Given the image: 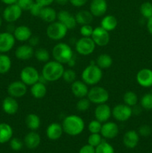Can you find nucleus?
Wrapping results in <instances>:
<instances>
[{
	"instance_id": "10",
	"label": "nucleus",
	"mask_w": 152,
	"mask_h": 153,
	"mask_svg": "<svg viewBox=\"0 0 152 153\" xmlns=\"http://www.w3.org/2000/svg\"><path fill=\"white\" fill-rule=\"evenodd\" d=\"M23 10L19 7L16 3L9 4L4 8L2 13V17L6 22L12 23L17 21L21 17Z\"/></svg>"
},
{
	"instance_id": "11",
	"label": "nucleus",
	"mask_w": 152,
	"mask_h": 153,
	"mask_svg": "<svg viewBox=\"0 0 152 153\" xmlns=\"http://www.w3.org/2000/svg\"><path fill=\"white\" fill-rule=\"evenodd\" d=\"M91 38L92 39L96 46L104 47L107 46L110 42V36L109 31H106L101 26H98L93 29Z\"/></svg>"
},
{
	"instance_id": "49",
	"label": "nucleus",
	"mask_w": 152,
	"mask_h": 153,
	"mask_svg": "<svg viewBox=\"0 0 152 153\" xmlns=\"http://www.w3.org/2000/svg\"><path fill=\"white\" fill-rule=\"evenodd\" d=\"M88 0H69V2L74 7H80L84 6L87 3Z\"/></svg>"
},
{
	"instance_id": "13",
	"label": "nucleus",
	"mask_w": 152,
	"mask_h": 153,
	"mask_svg": "<svg viewBox=\"0 0 152 153\" xmlns=\"http://www.w3.org/2000/svg\"><path fill=\"white\" fill-rule=\"evenodd\" d=\"M16 43V39L11 32L0 33V53H6L11 50Z\"/></svg>"
},
{
	"instance_id": "52",
	"label": "nucleus",
	"mask_w": 152,
	"mask_h": 153,
	"mask_svg": "<svg viewBox=\"0 0 152 153\" xmlns=\"http://www.w3.org/2000/svg\"><path fill=\"white\" fill-rule=\"evenodd\" d=\"M147 28L148 32L152 35V17L149 18L147 22Z\"/></svg>"
},
{
	"instance_id": "38",
	"label": "nucleus",
	"mask_w": 152,
	"mask_h": 153,
	"mask_svg": "<svg viewBox=\"0 0 152 153\" xmlns=\"http://www.w3.org/2000/svg\"><path fill=\"white\" fill-rule=\"evenodd\" d=\"M140 105L145 110H152V94H146L140 100Z\"/></svg>"
},
{
	"instance_id": "41",
	"label": "nucleus",
	"mask_w": 152,
	"mask_h": 153,
	"mask_svg": "<svg viewBox=\"0 0 152 153\" xmlns=\"http://www.w3.org/2000/svg\"><path fill=\"white\" fill-rule=\"evenodd\" d=\"M101 142H102V136L100 133H92L88 137V144L95 148Z\"/></svg>"
},
{
	"instance_id": "18",
	"label": "nucleus",
	"mask_w": 152,
	"mask_h": 153,
	"mask_svg": "<svg viewBox=\"0 0 152 153\" xmlns=\"http://www.w3.org/2000/svg\"><path fill=\"white\" fill-rule=\"evenodd\" d=\"M137 82L143 88L152 87V70L148 68L140 70L136 76Z\"/></svg>"
},
{
	"instance_id": "20",
	"label": "nucleus",
	"mask_w": 152,
	"mask_h": 153,
	"mask_svg": "<svg viewBox=\"0 0 152 153\" xmlns=\"http://www.w3.org/2000/svg\"><path fill=\"white\" fill-rule=\"evenodd\" d=\"M1 108L3 111L8 115H14L19 110V103L17 100L13 97H5L1 102Z\"/></svg>"
},
{
	"instance_id": "22",
	"label": "nucleus",
	"mask_w": 152,
	"mask_h": 153,
	"mask_svg": "<svg viewBox=\"0 0 152 153\" xmlns=\"http://www.w3.org/2000/svg\"><path fill=\"white\" fill-rule=\"evenodd\" d=\"M13 34L16 40L19 42H25L28 41V40L31 38L32 36V31L27 25H19L14 28Z\"/></svg>"
},
{
	"instance_id": "32",
	"label": "nucleus",
	"mask_w": 152,
	"mask_h": 153,
	"mask_svg": "<svg viewBox=\"0 0 152 153\" xmlns=\"http://www.w3.org/2000/svg\"><path fill=\"white\" fill-rule=\"evenodd\" d=\"M113 64V58L108 54H101L96 58V65L101 70L110 68Z\"/></svg>"
},
{
	"instance_id": "40",
	"label": "nucleus",
	"mask_w": 152,
	"mask_h": 153,
	"mask_svg": "<svg viewBox=\"0 0 152 153\" xmlns=\"http://www.w3.org/2000/svg\"><path fill=\"white\" fill-rule=\"evenodd\" d=\"M90 105L91 102L88 100L87 97H83V98L79 99L77 104H76V108L79 111L84 112L90 108Z\"/></svg>"
},
{
	"instance_id": "23",
	"label": "nucleus",
	"mask_w": 152,
	"mask_h": 153,
	"mask_svg": "<svg viewBox=\"0 0 152 153\" xmlns=\"http://www.w3.org/2000/svg\"><path fill=\"white\" fill-rule=\"evenodd\" d=\"M63 133L62 125L58 123H52L49 124L46 131V136L49 140H57L60 139Z\"/></svg>"
},
{
	"instance_id": "25",
	"label": "nucleus",
	"mask_w": 152,
	"mask_h": 153,
	"mask_svg": "<svg viewBox=\"0 0 152 153\" xmlns=\"http://www.w3.org/2000/svg\"><path fill=\"white\" fill-rule=\"evenodd\" d=\"M41 142V137L38 133L35 131H31L28 132L24 138V143L28 149H34L38 147Z\"/></svg>"
},
{
	"instance_id": "43",
	"label": "nucleus",
	"mask_w": 152,
	"mask_h": 153,
	"mask_svg": "<svg viewBox=\"0 0 152 153\" xmlns=\"http://www.w3.org/2000/svg\"><path fill=\"white\" fill-rule=\"evenodd\" d=\"M94 28H92L90 24L88 25H83L80 28V34L82 37H91Z\"/></svg>"
},
{
	"instance_id": "29",
	"label": "nucleus",
	"mask_w": 152,
	"mask_h": 153,
	"mask_svg": "<svg viewBox=\"0 0 152 153\" xmlns=\"http://www.w3.org/2000/svg\"><path fill=\"white\" fill-rule=\"evenodd\" d=\"M118 25V19L113 15H106L101 21V27L107 31H114Z\"/></svg>"
},
{
	"instance_id": "19",
	"label": "nucleus",
	"mask_w": 152,
	"mask_h": 153,
	"mask_svg": "<svg viewBox=\"0 0 152 153\" xmlns=\"http://www.w3.org/2000/svg\"><path fill=\"white\" fill-rule=\"evenodd\" d=\"M15 56L20 61H28L34 56V47L29 44H24L18 46L15 50Z\"/></svg>"
},
{
	"instance_id": "36",
	"label": "nucleus",
	"mask_w": 152,
	"mask_h": 153,
	"mask_svg": "<svg viewBox=\"0 0 152 153\" xmlns=\"http://www.w3.org/2000/svg\"><path fill=\"white\" fill-rule=\"evenodd\" d=\"M95 153H115L114 148L107 142L102 140L99 145L95 148Z\"/></svg>"
},
{
	"instance_id": "33",
	"label": "nucleus",
	"mask_w": 152,
	"mask_h": 153,
	"mask_svg": "<svg viewBox=\"0 0 152 153\" xmlns=\"http://www.w3.org/2000/svg\"><path fill=\"white\" fill-rule=\"evenodd\" d=\"M11 59L5 53L0 54V74H6L11 69Z\"/></svg>"
},
{
	"instance_id": "34",
	"label": "nucleus",
	"mask_w": 152,
	"mask_h": 153,
	"mask_svg": "<svg viewBox=\"0 0 152 153\" xmlns=\"http://www.w3.org/2000/svg\"><path fill=\"white\" fill-rule=\"evenodd\" d=\"M124 104L130 106V107H134L137 105L138 102V97L137 94L133 91H128L125 93L123 96Z\"/></svg>"
},
{
	"instance_id": "16",
	"label": "nucleus",
	"mask_w": 152,
	"mask_h": 153,
	"mask_svg": "<svg viewBox=\"0 0 152 153\" xmlns=\"http://www.w3.org/2000/svg\"><path fill=\"white\" fill-rule=\"evenodd\" d=\"M119 128L117 124L114 122H107L102 123L101 129V135L106 139H113L119 134Z\"/></svg>"
},
{
	"instance_id": "7",
	"label": "nucleus",
	"mask_w": 152,
	"mask_h": 153,
	"mask_svg": "<svg viewBox=\"0 0 152 153\" xmlns=\"http://www.w3.org/2000/svg\"><path fill=\"white\" fill-rule=\"evenodd\" d=\"M96 45L91 37H81L75 43V50L79 55L87 56L95 51Z\"/></svg>"
},
{
	"instance_id": "17",
	"label": "nucleus",
	"mask_w": 152,
	"mask_h": 153,
	"mask_svg": "<svg viewBox=\"0 0 152 153\" xmlns=\"http://www.w3.org/2000/svg\"><path fill=\"white\" fill-rule=\"evenodd\" d=\"M107 10V2L106 0H92L89 4V11L94 17L104 16Z\"/></svg>"
},
{
	"instance_id": "47",
	"label": "nucleus",
	"mask_w": 152,
	"mask_h": 153,
	"mask_svg": "<svg viewBox=\"0 0 152 153\" xmlns=\"http://www.w3.org/2000/svg\"><path fill=\"white\" fill-rule=\"evenodd\" d=\"M139 134L143 137H148L151 133V128L148 125H142L139 128Z\"/></svg>"
},
{
	"instance_id": "45",
	"label": "nucleus",
	"mask_w": 152,
	"mask_h": 153,
	"mask_svg": "<svg viewBox=\"0 0 152 153\" xmlns=\"http://www.w3.org/2000/svg\"><path fill=\"white\" fill-rule=\"evenodd\" d=\"M9 142H10V148L14 151H19L23 146L22 140L17 137H13V138L12 137Z\"/></svg>"
},
{
	"instance_id": "9",
	"label": "nucleus",
	"mask_w": 152,
	"mask_h": 153,
	"mask_svg": "<svg viewBox=\"0 0 152 153\" xmlns=\"http://www.w3.org/2000/svg\"><path fill=\"white\" fill-rule=\"evenodd\" d=\"M132 115V108L124 103L116 105L112 109V116L119 122H126Z\"/></svg>"
},
{
	"instance_id": "12",
	"label": "nucleus",
	"mask_w": 152,
	"mask_h": 153,
	"mask_svg": "<svg viewBox=\"0 0 152 153\" xmlns=\"http://www.w3.org/2000/svg\"><path fill=\"white\" fill-rule=\"evenodd\" d=\"M7 91L10 97L17 99L24 97L27 94L28 88H27V85L21 80L14 81L8 85Z\"/></svg>"
},
{
	"instance_id": "55",
	"label": "nucleus",
	"mask_w": 152,
	"mask_h": 153,
	"mask_svg": "<svg viewBox=\"0 0 152 153\" xmlns=\"http://www.w3.org/2000/svg\"><path fill=\"white\" fill-rule=\"evenodd\" d=\"M1 25H2V19H1V17L0 16V28H1Z\"/></svg>"
},
{
	"instance_id": "44",
	"label": "nucleus",
	"mask_w": 152,
	"mask_h": 153,
	"mask_svg": "<svg viewBox=\"0 0 152 153\" xmlns=\"http://www.w3.org/2000/svg\"><path fill=\"white\" fill-rule=\"evenodd\" d=\"M34 2V0H17L16 4L22 10H30Z\"/></svg>"
},
{
	"instance_id": "1",
	"label": "nucleus",
	"mask_w": 152,
	"mask_h": 153,
	"mask_svg": "<svg viewBox=\"0 0 152 153\" xmlns=\"http://www.w3.org/2000/svg\"><path fill=\"white\" fill-rule=\"evenodd\" d=\"M63 132L69 136H77L81 134L85 128L83 120L78 115L71 114L66 116L62 122Z\"/></svg>"
},
{
	"instance_id": "53",
	"label": "nucleus",
	"mask_w": 152,
	"mask_h": 153,
	"mask_svg": "<svg viewBox=\"0 0 152 153\" xmlns=\"http://www.w3.org/2000/svg\"><path fill=\"white\" fill-rule=\"evenodd\" d=\"M1 2H3L4 4H7V5H9V4H13L16 3L17 0H0Z\"/></svg>"
},
{
	"instance_id": "3",
	"label": "nucleus",
	"mask_w": 152,
	"mask_h": 153,
	"mask_svg": "<svg viewBox=\"0 0 152 153\" xmlns=\"http://www.w3.org/2000/svg\"><path fill=\"white\" fill-rule=\"evenodd\" d=\"M74 56L71 46L66 43L60 42L52 49V57L54 60L61 64H68Z\"/></svg>"
},
{
	"instance_id": "24",
	"label": "nucleus",
	"mask_w": 152,
	"mask_h": 153,
	"mask_svg": "<svg viewBox=\"0 0 152 153\" xmlns=\"http://www.w3.org/2000/svg\"><path fill=\"white\" fill-rule=\"evenodd\" d=\"M139 140V134L134 130H130L124 134L123 141L124 145L128 149H134L138 145Z\"/></svg>"
},
{
	"instance_id": "30",
	"label": "nucleus",
	"mask_w": 152,
	"mask_h": 153,
	"mask_svg": "<svg viewBox=\"0 0 152 153\" xmlns=\"http://www.w3.org/2000/svg\"><path fill=\"white\" fill-rule=\"evenodd\" d=\"M75 16L77 23L80 25L91 24L94 17L92 13H91V12L89 10H79Z\"/></svg>"
},
{
	"instance_id": "5",
	"label": "nucleus",
	"mask_w": 152,
	"mask_h": 153,
	"mask_svg": "<svg viewBox=\"0 0 152 153\" xmlns=\"http://www.w3.org/2000/svg\"><path fill=\"white\" fill-rule=\"evenodd\" d=\"M68 32V28L59 21L49 23L46 28V34L49 39L55 41H58L66 36Z\"/></svg>"
},
{
	"instance_id": "2",
	"label": "nucleus",
	"mask_w": 152,
	"mask_h": 153,
	"mask_svg": "<svg viewBox=\"0 0 152 153\" xmlns=\"http://www.w3.org/2000/svg\"><path fill=\"white\" fill-rule=\"evenodd\" d=\"M63 64L55 61H49L42 69L41 76L46 82H54L62 79L64 72Z\"/></svg>"
},
{
	"instance_id": "6",
	"label": "nucleus",
	"mask_w": 152,
	"mask_h": 153,
	"mask_svg": "<svg viewBox=\"0 0 152 153\" xmlns=\"http://www.w3.org/2000/svg\"><path fill=\"white\" fill-rule=\"evenodd\" d=\"M88 100L91 103L100 105L106 103L109 100L110 94L104 88L101 86H94L89 89L87 96Z\"/></svg>"
},
{
	"instance_id": "8",
	"label": "nucleus",
	"mask_w": 152,
	"mask_h": 153,
	"mask_svg": "<svg viewBox=\"0 0 152 153\" xmlns=\"http://www.w3.org/2000/svg\"><path fill=\"white\" fill-rule=\"evenodd\" d=\"M19 77L20 80L27 86H31L40 81V75L35 67L28 66L22 69Z\"/></svg>"
},
{
	"instance_id": "15",
	"label": "nucleus",
	"mask_w": 152,
	"mask_h": 153,
	"mask_svg": "<svg viewBox=\"0 0 152 153\" xmlns=\"http://www.w3.org/2000/svg\"><path fill=\"white\" fill-rule=\"evenodd\" d=\"M57 19L59 22L63 24L68 30H73L77 25L75 16L66 10H61L58 13Z\"/></svg>"
},
{
	"instance_id": "42",
	"label": "nucleus",
	"mask_w": 152,
	"mask_h": 153,
	"mask_svg": "<svg viewBox=\"0 0 152 153\" xmlns=\"http://www.w3.org/2000/svg\"><path fill=\"white\" fill-rule=\"evenodd\" d=\"M102 123L97 120H93L90 121L88 125V130L89 132L92 133H100L101 132Z\"/></svg>"
},
{
	"instance_id": "48",
	"label": "nucleus",
	"mask_w": 152,
	"mask_h": 153,
	"mask_svg": "<svg viewBox=\"0 0 152 153\" xmlns=\"http://www.w3.org/2000/svg\"><path fill=\"white\" fill-rule=\"evenodd\" d=\"M78 153H95V149L89 144H86L80 148Z\"/></svg>"
},
{
	"instance_id": "35",
	"label": "nucleus",
	"mask_w": 152,
	"mask_h": 153,
	"mask_svg": "<svg viewBox=\"0 0 152 153\" xmlns=\"http://www.w3.org/2000/svg\"><path fill=\"white\" fill-rule=\"evenodd\" d=\"M34 57L40 62L46 63L50 59V54L47 49L44 48H39L34 51Z\"/></svg>"
},
{
	"instance_id": "4",
	"label": "nucleus",
	"mask_w": 152,
	"mask_h": 153,
	"mask_svg": "<svg viewBox=\"0 0 152 153\" xmlns=\"http://www.w3.org/2000/svg\"><path fill=\"white\" fill-rule=\"evenodd\" d=\"M103 77L102 70L96 64H89L85 67L81 73V79L87 85H98Z\"/></svg>"
},
{
	"instance_id": "37",
	"label": "nucleus",
	"mask_w": 152,
	"mask_h": 153,
	"mask_svg": "<svg viewBox=\"0 0 152 153\" xmlns=\"http://www.w3.org/2000/svg\"><path fill=\"white\" fill-rule=\"evenodd\" d=\"M140 13L145 18L148 19L152 17V4L149 1H145L142 3L140 6Z\"/></svg>"
},
{
	"instance_id": "56",
	"label": "nucleus",
	"mask_w": 152,
	"mask_h": 153,
	"mask_svg": "<svg viewBox=\"0 0 152 153\" xmlns=\"http://www.w3.org/2000/svg\"><path fill=\"white\" fill-rule=\"evenodd\" d=\"M151 94H152V91H151Z\"/></svg>"
},
{
	"instance_id": "51",
	"label": "nucleus",
	"mask_w": 152,
	"mask_h": 153,
	"mask_svg": "<svg viewBox=\"0 0 152 153\" xmlns=\"http://www.w3.org/2000/svg\"><path fill=\"white\" fill-rule=\"evenodd\" d=\"M28 42H29L30 46L34 47V46H37L39 44V43H40V39L37 36H31V38L28 40Z\"/></svg>"
},
{
	"instance_id": "54",
	"label": "nucleus",
	"mask_w": 152,
	"mask_h": 153,
	"mask_svg": "<svg viewBox=\"0 0 152 153\" xmlns=\"http://www.w3.org/2000/svg\"><path fill=\"white\" fill-rule=\"evenodd\" d=\"M55 1L60 5H66L69 1V0H55Z\"/></svg>"
},
{
	"instance_id": "50",
	"label": "nucleus",
	"mask_w": 152,
	"mask_h": 153,
	"mask_svg": "<svg viewBox=\"0 0 152 153\" xmlns=\"http://www.w3.org/2000/svg\"><path fill=\"white\" fill-rule=\"evenodd\" d=\"M34 1L37 4H40L42 7H47V6H50L55 1V0H34Z\"/></svg>"
},
{
	"instance_id": "46",
	"label": "nucleus",
	"mask_w": 152,
	"mask_h": 153,
	"mask_svg": "<svg viewBox=\"0 0 152 153\" xmlns=\"http://www.w3.org/2000/svg\"><path fill=\"white\" fill-rule=\"evenodd\" d=\"M43 7H42L40 4H37V2H34V4L32 5V7L30 9V13L33 16H36V17H39L40 16V13H41V10L43 9Z\"/></svg>"
},
{
	"instance_id": "39",
	"label": "nucleus",
	"mask_w": 152,
	"mask_h": 153,
	"mask_svg": "<svg viewBox=\"0 0 152 153\" xmlns=\"http://www.w3.org/2000/svg\"><path fill=\"white\" fill-rule=\"evenodd\" d=\"M76 77H77V74L72 69H67V70H64L62 79L66 83L72 84L76 80Z\"/></svg>"
},
{
	"instance_id": "28",
	"label": "nucleus",
	"mask_w": 152,
	"mask_h": 153,
	"mask_svg": "<svg viewBox=\"0 0 152 153\" xmlns=\"http://www.w3.org/2000/svg\"><path fill=\"white\" fill-rule=\"evenodd\" d=\"M57 16H58V13L56 10L50 6H47V7H43L39 17L47 23H52L56 21Z\"/></svg>"
},
{
	"instance_id": "21",
	"label": "nucleus",
	"mask_w": 152,
	"mask_h": 153,
	"mask_svg": "<svg viewBox=\"0 0 152 153\" xmlns=\"http://www.w3.org/2000/svg\"><path fill=\"white\" fill-rule=\"evenodd\" d=\"M71 91L75 97L80 99L86 97L89 92V88L88 85L83 81L75 80L71 84Z\"/></svg>"
},
{
	"instance_id": "14",
	"label": "nucleus",
	"mask_w": 152,
	"mask_h": 153,
	"mask_svg": "<svg viewBox=\"0 0 152 153\" xmlns=\"http://www.w3.org/2000/svg\"><path fill=\"white\" fill-rule=\"evenodd\" d=\"M95 120L101 122V123L107 122L112 116V109L106 103L97 105L94 111Z\"/></svg>"
},
{
	"instance_id": "27",
	"label": "nucleus",
	"mask_w": 152,
	"mask_h": 153,
	"mask_svg": "<svg viewBox=\"0 0 152 153\" xmlns=\"http://www.w3.org/2000/svg\"><path fill=\"white\" fill-rule=\"evenodd\" d=\"M13 128L8 123H0V143H5L10 141L13 137Z\"/></svg>"
},
{
	"instance_id": "26",
	"label": "nucleus",
	"mask_w": 152,
	"mask_h": 153,
	"mask_svg": "<svg viewBox=\"0 0 152 153\" xmlns=\"http://www.w3.org/2000/svg\"><path fill=\"white\" fill-rule=\"evenodd\" d=\"M31 96L34 98L40 100L43 98L47 94V88L44 82H42L40 81L37 82L34 85H31V89H30Z\"/></svg>"
},
{
	"instance_id": "31",
	"label": "nucleus",
	"mask_w": 152,
	"mask_h": 153,
	"mask_svg": "<svg viewBox=\"0 0 152 153\" xmlns=\"http://www.w3.org/2000/svg\"><path fill=\"white\" fill-rule=\"evenodd\" d=\"M41 124L40 118L35 114H28L25 117V125L31 131H36L38 129Z\"/></svg>"
}]
</instances>
